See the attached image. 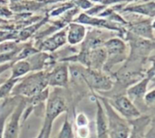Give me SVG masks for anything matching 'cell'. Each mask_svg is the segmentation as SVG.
<instances>
[{"instance_id":"obj_21","label":"cell","mask_w":155,"mask_h":138,"mask_svg":"<svg viewBox=\"0 0 155 138\" xmlns=\"http://www.w3.org/2000/svg\"><path fill=\"white\" fill-rule=\"evenodd\" d=\"M90 130L88 127H79L77 128V136L78 138H89Z\"/></svg>"},{"instance_id":"obj_9","label":"cell","mask_w":155,"mask_h":138,"mask_svg":"<svg viewBox=\"0 0 155 138\" xmlns=\"http://www.w3.org/2000/svg\"><path fill=\"white\" fill-rule=\"evenodd\" d=\"M153 22L154 20L152 18H148L145 20H136V21H131L128 22L125 25L126 31L130 32L131 33L147 39L153 41L154 40V27H153Z\"/></svg>"},{"instance_id":"obj_19","label":"cell","mask_w":155,"mask_h":138,"mask_svg":"<svg viewBox=\"0 0 155 138\" xmlns=\"http://www.w3.org/2000/svg\"><path fill=\"white\" fill-rule=\"evenodd\" d=\"M74 121H75V125L77 128L85 127H88L89 125V119L84 113H79L78 115H76Z\"/></svg>"},{"instance_id":"obj_23","label":"cell","mask_w":155,"mask_h":138,"mask_svg":"<svg viewBox=\"0 0 155 138\" xmlns=\"http://www.w3.org/2000/svg\"><path fill=\"white\" fill-rule=\"evenodd\" d=\"M11 2H12V4H15V3H19V2H21L22 0H10Z\"/></svg>"},{"instance_id":"obj_8","label":"cell","mask_w":155,"mask_h":138,"mask_svg":"<svg viewBox=\"0 0 155 138\" xmlns=\"http://www.w3.org/2000/svg\"><path fill=\"white\" fill-rule=\"evenodd\" d=\"M67 43L66 42V29L63 28L54 33L51 34L49 37L43 39L42 41L38 42L35 47L39 52H54L58 49L62 48L63 46Z\"/></svg>"},{"instance_id":"obj_4","label":"cell","mask_w":155,"mask_h":138,"mask_svg":"<svg viewBox=\"0 0 155 138\" xmlns=\"http://www.w3.org/2000/svg\"><path fill=\"white\" fill-rule=\"evenodd\" d=\"M67 111V105L64 96L57 90L49 95L46 102L45 121L42 128L44 129V138H50L52 127L54 120L63 113Z\"/></svg>"},{"instance_id":"obj_5","label":"cell","mask_w":155,"mask_h":138,"mask_svg":"<svg viewBox=\"0 0 155 138\" xmlns=\"http://www.w3.org/2000/svg\"><path fill=\"white\" fill-rule=\"evenodd\" d=\"M103 47L106 52V60L103 71L109 72L113 67L127 60V44L122 38L114 37L106 40Z\"/></svg>"},{"instance_id":"obj_18","label":"cell","mask_w":155,"mask_h":138,"mask_svg":"<svg viewBox=\"0 0 155 138\" xmlns=\"http://www.w3.org/2000/svg\"><path fill=\"white\" fill-rule=\"evenodd\" d=\"M7 104L8 103H5L4 105L3 112L0 113V138H3V134H4L5 121H6L8 116L10 115V111H9V108H7Z\"/></svg>"},{"instance_id":"obj_24","label":"cell","mask_w":155,"mask_h":138,"mask_svg":"<svg viewBox=\"0 0 155 138\" xmlns=\"http://www.w3.org/2000/svg\"><path fill=\"white\" fill-rule=\"evenodd\" d=\"M75 138H78V137H75Z\"/></svg>"},{"instance_id":"obj_6","label":"cell","mask_w":155,"mask_h":138,"mask_svg":"<svg viewBox=\"0 0 155 138\" xmlns=\"http://www.w3.org/2000/svg\"><path fill=\"white\" fill-rule=\"evenodd\" d=\"M107 100L114 109L128 121L135 119L141 116L139 109L127 96L118 95L114 97L112 99H107Z\"/></svg>"},{"instance_id":"obj_7","label":"cell","mask_w":155,"mask_h":138,"mask_svg":"<svg viewBox=\"0 0 155 138\" xmlns=\"http://www.w3.org/2000/svg\"><path fill=\"white\" fill-rule=\"evenodd\" d=\"M25 107L26 103L23 99L19 101L18 104H15L12 110V113L8 116L5 121L3 138H18L20 120L22 118V115Z\"/></svg>"},{"instance_id":"obj_22","label":"cell","mask_w":155,"mask_h":138,"mask_svg":"<svg viewBox=\"0 0 155 138\" xmlns=\"http://www.w3.org/2000/svg\"><path fill=\"white\" fill-rule=\"evenodd\" d=\"M35 138H44V129H43V128H41L39 134L37 135V136Z\"/></svg>"},{"instance_id":"obj_20","label":"cell","mask_w":155,"mask_h":138,"mask_svg":"<svg viewBox=\"0 0 155 138\" xmlns=\"http://www.w3.org/2000/svg\"><path fill=\"white\" fill-rule=\"evenodd\" d=\"M143 99L144 100L145 104L148 107H153L155 103V90L154 89H152L151 90H148L146 94L143 96Z\"/></svg>"},{"instance_id":"obj_16","label":"cell","mask_w":155,"mask_h":138,"mask_svg":"<svg viewBox=\"0 0 155 138\" xmlns=\"http://www.w3.org/2000/svg\"><path fill=\"white\" fill-rule=\"evenodd\" d=\"M11 76L9 79H21L31 71V65L27 60H19L11 63Z\"/></svg>"},{"instance_id":"obj_15","label":"cell","mask_w":155,"mask_h":138,"mask_svg":"<svg viewBox=\"0 0 155 138\" xmlns=\"http://www.w3.org/2000/svg\"><path fill=\"white\" fill-rule=\"evenodd\" d=\"M121 11L143 14L144 16H148V18L153 19L155 11L154 0H151L149 2H145V3L136 4L134 5H128V6H125L124 8H122Z\"/></svg>"},{"instance_id":"obj_12","label":"cell","mask_w":155,"mask_h":138,"mask_svg":"<svg viewBox=\"0 0 155 138\" xmlns=\"http://www.w3.org/2000/svg\"><path fill=\"white\" fill-rule=\"evenodd\" d=\"M131 132L128 138H146V133L152 126V118L149 116H140L139 118L129 121Z\"/></svg>"},{"instance_id":"obj_14","label":"cell","mask_w":155,"mask_h":138,"mask_svg":"<svg viewBox=\"0 0 155 138\" xmlns=\"http://www.w3.org/2000/svg\"><path fill=\"white\" fill-rule=\"evenodd\" d=\"M150 81L152 80L146 76H144L142 80H138L135 82L134 85L128 88L126 93L127 97L133 101V100H137V99H143V96L146 94L148 91V86Z\"/></svg>"},{"instance_id":"obj_13","label":"cell","mask_w":155,"mask_h":138,"mask_svg":"<svg viewBox=\"0 0 155 138\" xmlns=\"http://www.w3.org/2000/svg\"><path fill=\"white\" fill-rule=\"evenodd\" d=\"M94 102L96 104V138H109L108 137V130H107V122L106 117L100 100L94 95Z\"/></svg>"},{"instance_id":"obj_1","label":"cell","mask_w":155,"mask_h":138,"mask_svg":"<svg viewBox=\"0 0 155 138\" xmlns=\"http://www.w3.org/2000/svg\"><path fill=\"white\" fill-rule=\"evenodd\" d=\"M69 74L74 79H82L84 83L94 91H109L113 89L114 81L110 76L101 71L88 69L83 65L68 64Z\"/></svg>"},{"instance_id":"obj_10","label":"cell","mask_w":155,"mask_h":138,"mask_svg":"<svg viewBox=\"0 0 155 138\" xmlns=\"http://www.w3.org/2000/svg\"><path fill=\"white\" fill-rule=\"evenodd\" d=\"M68 63L54 67L51 71H47V85L53 88H67L69 84Z\"/></svg>"},{"instance_id":"obj_11","label":"cell","mask_w":155,"mask_h":138,"mask_svg":"<svg viewBox=\"0 0 155 138\" xmlns=\"http://www.w3.org/2000/svg\"><path fill=\"white\" fill-rule=\"evenodd\" d=\"M66 42L71 46H75L84 42L87 31L84 24L76 22L69 23L66 27Z\"/></svg>"},{"instance_id":"obj_2","label":"cell","mask_w":155,"mask_h":138,"mask_svg":"<svg viewBox=\"0 0 155 138\" xmlns=\"http://www.w3.org/2000/svg\"><path fill=\"white\" fill-rule=\"evenodd\" d=\"M47 88V71H35L21 79L14 87L11 95L14 97L32 99L42 93Z\"/></svg>"},{"instance_id":"obj_17","label":"cell","mask_w":155,"mask_h":138,"mask_svg":"<svg viewBox=\"0 0 155 138\" xmlns=\"http://www.w3.org/2000/svg\"><path fill=\"white\" fill-rule=\"evenodd\" d=\"M55 138H75L74 129H73V126L68 119V116L65 117L64 123H63V126H62L58 135L56 136Z\"/></svg>"},{"instance_id":"obj_3","label":"cell","mask_w":155,"mask_h":138,"mask_svg":"<svg viewBox=\"0 0 155 138\" xmlns=\"http://www.w3.org/2000/svg\"><path fill=\"white\" fill-rule=\"evenodd\" d=\"M94 95L100 100L104 108L106 122H107V130L109 138H128L131 132V126L128 120L121 117L114 108L109 104L106 98L96 95L94 92Z\"/></svg>"}]
</instances>
